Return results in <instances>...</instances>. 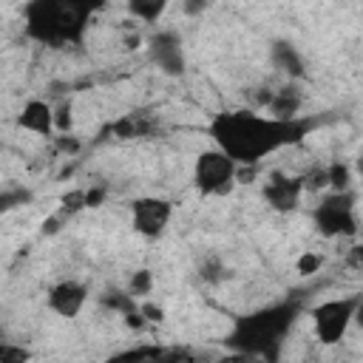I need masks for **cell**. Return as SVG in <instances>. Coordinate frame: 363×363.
<instances>
[{
    "label": "cell",
    "mask_w": 363,
    "mask_h": 363,
    "mask_svg": "<svg viewBox=\"0 0 363 363\" xmlns=\"http://www.w3.org/2000/svg\"><path fill=\"white\" fill-rule=\"evenodd\" d=\"M315 128L306 116H261L255 111H221L210 119L207 133L216 147L230 153L238 164H261L267 156L298 145Z\"/></svg>",
    "instance_id": "cell-1"
},
{
    "label": "cell",
    "mask_w": 363,
    "mask_h": 363,
    "mask_svg": "<svg viewBox=\"0 0 363 363\" xmlns=\"http://www.w3.org/2000/svg\"><path fill=\"white\" fill-rule=\"evenodd\" d=\"M105 0H28L23 9L26 34L43 45L60 48L82 40L88 20Z\"/></svg>",
    "instance_id": "cell-2"
},
{
    "label": "cell",
    "mask_w": 363,
    "mask_h": 363,
    "mask_svg": "<svg viewBox=\"0 0 363 363\" xmlns=\"http://www.w3.org/2000/svg\"><path fill=\"white\" fill-rule=\"evenodd\" d=\"M295 315H298V306L292 301H281V303L255 309L250 315H241L233 323L227 343L247 354H272V349L292 329Z\"/></svg>",
    "instance_id": "cell-3"
},
{
    "label": "cell",
    "mask_w": 363,
    "mask_h": 363,
    "mask_svg": "<svg viewBox=\"0 0 363 363\" xmlns=\"http://www.w3.org/2000/svg\"><path fill=\"white\" fill-rule=\"evenodd\" d=\"M193 184L204 199H224L238 187V162L213 145L196 156Z\"/></svg>",
    "instance_id": "cell-4"
},
{
    "label": "cell",
    "mask_w": 363,
    "mask_h": 363,
    "mask_svg": "<svg viewBox=\"0 0 363 363\" xmlns=\"http://www.w3.org/2000/svg\"><path fill=\"white\" fill-rule=\"evenodd\" d=\"M315 227L326 238H352L357 235V213H354V193L352 190H332L326 193L318 207L312 210Z\"/></svg>",
    "instance_id": "cell-5"
},
{
    "label": "cell",
    "mask_w": 363,
    "mask_h": 363,
    "mask_svg": "<svg viewBox=\"0 0 363 363\" xmlns=\"http://www.w3.org/2000/svg\"><path fill=\"white\" fill-rule=\"evenodd\" d=\"M363 295H343V298H329L320 301L309 315H312V326H315V337L323 346H335L346 337L349 326L354 323V312L360 306Z\"/></svg>",
    "instance_id": "cell-6"
},
{
    "label": "cell",
    "mask_w": 363,
    "mask_h": 363,
    "mask_svg": "<svg viewBox=\"0 0 363 363\" xmlns=\"http://www.w3.org/2000/svg\"><path fill=\"white\" fill-rule=\"evenodd\" d=\"M173 218V201L164 196H139L130 201V227L136 235L156 241L167 233Z\"/></svg>",
    "instance_id": "cell-7"
},
{
    "label": "cell",
    "mask_w": 363,
    "mask_h": 363,
    "mask_svg": "<svg viewBox=\"0 0 363 363\" xmlns=\"http://www.w3.org/2000/svg\"><path fill=\"white\" fill-rule=\"evenodd\" d=\"M303 193H306V190H303L301 173H298V176H289V173H281V170L269 173V179H267L264 187H261L264 201H267L275 213H292V210H298Z\"/></svg>",
    "instance_id": "cell-8"
},
{
    "label": "cell",
    "mask_w": 363,
    "mask_h": 363,
    "mask_svg": "<svg viewBox=\"0 0 363 363\" xmlns=\"http://www.w3.org/2000/svg\"><path fill=\"white\" fill-rule=\"evenodd\" d=\"M147 51H150V60L159 65L162 74L167 77H182L184 68H187V60H184V48H182V40L176 31H159L147 40Z\"/></svg>",
    "instance_id": "cell-9"
},
{
    "label": "cell",
    "mask_w": 363,
    "mask_h": 363,
    "mask_svg": "<svg viewBox=\"0 0 363 363\" xmlns=\"http://www.w3.org/2000/svg\"><path fill=\"white\" fill-rule=\"evenodd\" d=\"M45 303L54 315L60 318H77L82 312V306L88 303V286L74 281V278H65V281H57L48 286L45 292Z\"/></svg>",
    "instance_id": "cell-10"
},
{
    "label": "cell",
    "mask_w": 363,
    "mask_h": 363,
    "mask_svg": "<svg viewBox=\"0 0 363 363\" xmlns=\"http://www.w3.org/2000/svg\"><path fill=\"white\" fill-rule=\"evenodd\" d=\"M17 128L34 133V136H51L57 130V111L45 99H28L23 111L17 113Z\"/></svg>",
    "instance_id": "cell-11"
},
{
    "label": "cell",
    "mask_w": 363,
    "mask_h": 363,
    "mask_svg": "<svg viewBox=\"0 0 363 363\" xmlns=\"http://www.w3.org/2000/svg\"><path fill=\"white\" fill-rule=\"evenodd\" d=\"M170 3L173 0H125L128 14L136 17V20H142V23H159Z\"/></svg>",
    "instance_id": "cell-12"
},
{
    "label": "cell",
    "mask_w": 363,
    "mask_h": 363,
    "mask_svg": "<svg viewBox=\"0 0 363 363\" xmlns=\"http://www.w3.org/2000/svg\"><path fill=\"white\" fill-rule=\"evenodd\" d=\"M272 60H275L286 74H292V77H303L301 54H298L292 45H286V43H275V48H272Z\"/></svg>",
    "instance_id": "cell-13"
},
{
    "label": "cell",
    "mask_w": 363,
    "mask_h": 363,
    "mask_svg": "<svg viewBox=\"0 0 363 363\" xmlns=\"http://www.w3.org/2000/svg\"><path fill=\"white\" fill-rule=\"evenodd\" d=\"M113 130L119 133V139H136L150 130V119L145 113H128L113 125Z\"/></svg>",
    "instance_id": "cell-14"
},
{
    "label": "cell",
    "mask_w": 363,
    "mask_h": 363,
    "mask_svg": "<svg viewBox=\"0 0 363 363\" xmlns=\"http://www.w3.org/2000/svg\"><path fill=\"white\" fill-rule=\"evenodd\" d=\"M301 179L306 193H323L329 190V164H312L309 170L301 173Z\"/></svg>",
    "instance_id": "cell-15"
},
{
    "label": "cell",
    "mask_w": 363,
    "mask_h": 363,
    "mask_svg": "<svg viewBox=\"0 0 363 363\" xmlns=\"http://www.w3.org/2000/svg\"><path fill=\"white\" fill-rule=\"evenodd\" d=\"M102 303L108 306V309H116V312H122V315H128L130 309H136L139 303H136V295L128 289V292H122V289H111V292H105L102 295Z\"/></svg>",
    "instance_id": "cell-16"
},
{
    "label": "cell",
    "mask_w": 363,
    "mask_h": 363,
    "mask_svg": "<svg viewBox=\"0 0 363 363\" xmlns=\"http://www.w3.org/2000/svg\"><path fill=\"white\" fill-rule=\"evenodd\" d=\"M352 187V167L346 162L329 164V190H349Z\"/></svg>",
    "instance_id": "cell-17"
},
{
    "label": "cell",
    "mask_w": 363,
    "mask_h": 363,
    "mask_svg": "<svg viewBox=\"0 0 363 363\" xmlns=\"http://www.w3.org/2000/svg\"><path fill=\"white\" fill-rule=\"evenodd\" d=\"M150 286H153V272H150V269H136V275L130 278V286H128V289L139 298V295H147Z\"/></svg>",
    "instance_id": "cell-18"
},
{
    "label": "cell",
    "mask_w": 363,
    "mask_h": 363,
    "mask_svg": "<svg viewBox=\"0 0 363 363\" xmlns=\"http://www.w3.org/2000/svg\"><path fill=\"white\" fill-rule=\"evenodd\" d=\"M199 275H201L204 281H218V278L224 275V267H221L218 258H207V261L199 267Z\"/></svg>",
    "instance_id": "cell-19"
},
{
    "label": "cell",
    "mask_w": 363,
    "mask_h": 363,
    "mask_svg": "<svg viewBox=\"0 0 363 363\" xmlns=\"http://www.w3.org/2000/svg\"><path fill=\"white\" fill-rule=\"evenodd\" d=\"M320 269V255L318 252H303L301 258H298V272L301 275H312V272H318Z\"/></svg>",
    "instance_id": "cell-20"
},
{
    "label": "cell",
    "mask_w": 363,
    "mask_h": 363,
    "mask_svg": "<svg viewBox=\"0 0 363 363\" xmlns=\"http://www.w3.org/2000/svg\"><path fill=\"white\" fill-rule=\"evenodd\" d=\"M0 360L3 363H23V360H28V352L26 349H11L9 343H3L0 346Z\"/></svg>",
    "instance_id": "cell-21"
},
{
    "label": "cell",
    "mask_w": 363,
    "mask_h": 363,
    "mask_svg": "<svg viewBox=\"0 0 363 363\" xmlns=\"http://www.w3.org/2000/svg\"><path fill=\"white\" fill-rule=\"evenodd\" d=\"M210 3H213V0H182V11H184L187 17H201V14L210 9Z\"/></svg>",
    "instance_id": "cell-22"
},
{
    "label": "cell",
    "mask_w": 363,
    "mask_h": 363,
    "mask_svg": "<svg viewBox=\"0 0 363 363\" xmlns=\"http://www.w3.org/2000/svg\"><path fill=\"white\" fill-rule=\"evenodd\" d=\"M57 111V130L60 133H65V130H71V105L68 102H62L60 108H54Z\"/></svg>",
    "instance_id": "cell-23"
},
{
    "label": "cell",
    "mask_w": 363,
    "mask_h": 363,
    "mask_svg": "<svg viewBox=\"0 0 363 363\" xmlns=\"http://www.w3.org/2000/svg\"><path fill=\"white\" fill-rule=\"evenodd\" d=\"M26 199H28L26 190H6V193L0 196V204H3V210H11L14 201H26Z\"/></svg>",
    "instance_id": "cell-24"
},
{
    "label": "cell",
    "mask_w": 363,
    "mask_h": 363,
    "mask_svg": "<svg viewBox=\"0 0 363 363\" xmlns=\"http://www.w3.org/2000/svg\"><path fill=\"white\" fill-rule=\"evenodd\" d=\"M139 309L145 312V318H147V320H162V318H164L162 306H156V303H139Z\"/></svg>",
    "instance_id": "cell-25"
},
{
    "label": "cell",
    "mask_w": 363,
    "mask_h": 363,
    "mask_svg": "<svg viewBox=\"0 0 363 363\" xmlns=\"http://www.w3.org/2000/svg\"><path fill=\"white\" fill-rule=\"evenodd\" d=\"M57 147H60V150H68V153H77V150H79V142H74L71 136H68V139H65V136H57Z\"/></svg>",
    "instance_id": "cell-26"
},
{
    "label": "cell",
    "mask_w": 363,
    "mask_h": 363,
    "mask_svg": "<svg viewBox=\"0 0 363 363\" xmlns=\"http://www.w3.org/2000/svg\"><path fill=\"white\" fill-rule=\"evenodd\" d=\"M354 326H357L360 335H363V301H360V306H357V312H354Z\"/></svg>",
    "instance_id": "cell-27"
},
{
    "label": "cell",
    "mask_w": 363,
    "mask_h": 363,
    "mask_svg": "<svg viewBox=\"0 0 363 363\" xmlns=\"http://www.w3.org/2000/svg\"><path fill=\"white\" fill-rule=\"evenodd\" d=\"M360 173H363V159H360Z\"/></svg>",
    "instance_id": "cell-28"
}]
</instances>
